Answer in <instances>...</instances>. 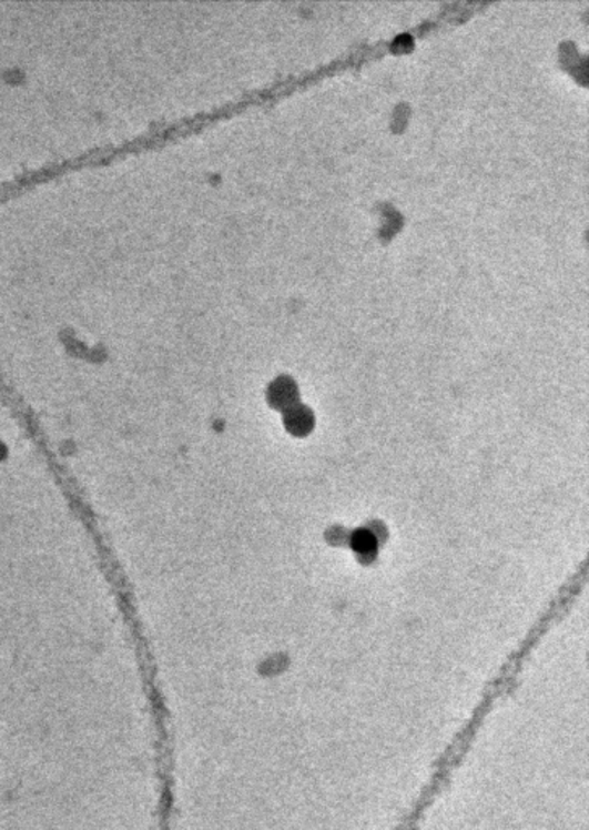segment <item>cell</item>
<instances>
[{
  "instance_id": "obj_1",
  "label": "cell",
  "mask_w": 589,
  "mask_h": 830,
  "mask_svg": "<svg viewBox=\"0 0 589 830\" xmlns=\"http://www.w3.org/2000/svg\"><path fill=\"white\" fill-rule=\"evenodd\" d=\"M354 545L359 551H369L374 548V537L367 533H359L354 537Z\"/></svg>"
}]
</instances>
